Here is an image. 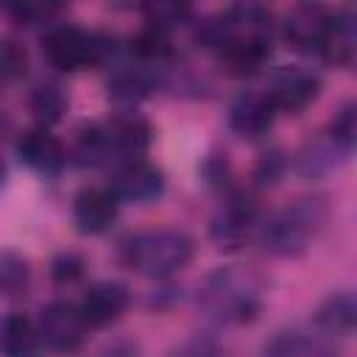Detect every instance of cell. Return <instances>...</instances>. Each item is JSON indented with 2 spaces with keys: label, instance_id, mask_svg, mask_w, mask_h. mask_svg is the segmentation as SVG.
<instances>
[{
  "label": "cell",
  "instance_id": "obj_4",
  "mask_svg": "<svg viewBox=\"0 0 357 357\" xmlns=\"http://www.w3.org/2000/svg\"><path fill=\"white\" fill-rule=\"evenodd\" d=\"M321 223H324V204L318 198H301L273 212L268 220L257 223L254 234L262 251L273 257H298L301 251H307Z\"/></svg>",
  "mask_w": 357,
  "mask_h": 357
},
{
  "label": "cell",
  "instance_id": "obj_29",
  "mask_svg": "<svg viewBox=\"0 0 357 357\" xmlns=\"http://www.w3.org/2000/svg\"><path fill=\"white\" fill-rule=\"evenodd\" d=\"M103 357H134V351L128 349V351H120V346H114V349H109Z\"/></svg>",
  "mask_w": 357,
  "mask_h": 357
},
{
  "label": "cell",
  "instance_id": "obj_11",
  "mask_svg": "<svg viewBox=\"0 0 357 357\" xmlns=\"http://www.w3.org/2000/svg\"><path fill=\"white\" fill-rule=\"evenodd\" d=\"M273 117H276V106L268 92H245L229 109V126L248 139L262 137L273 126Z\"/></svg>",
  "mask_w": 357,
  "mask_h": 357
},
{
  "label": "cell",
  "instance_id": "obj_24",
  "mask_svg": "<svg viewBox=\"0 0 357 357\" xmlns=\"http://www.w3.org/2000/svg\"><path fill=\"white\" fill-rule=\"evenodd\" d=\"M25 50L11 42V39H0V78H17L25 73Z\"/></svg>",
  "mask_w": 357,
  "mask_h": 357
},
{
  "label": "cell",
  "instance_id": "obj_22",
  "mask_svg": "<svg viewBox=\"0 0 357 357\" xmlns=\"http://www.w3.org/2000/svg\"><path fill=\"white\" fill-rule=\"evenodd\" d=\"M329 139H332L343 153H351V148H354V142H357V109H354V103H346V106L337 112V117H335L332 126H329Z\"/></svg>",
  "mask_w": 357,
  "mask_h": 357
},
{
  "label": "cell",
  "instance_id": "obj_15",
  "mask_svg": "<svg viewBox=\"0 0 357 357\" xmlns=\"http://www.w3.org/2000/svg\"><path fill=\"white\" fill-rule=\"evenodd\" d=\"M257 229V212L251 201L234 198L212 223V237L220 248H237Z\"/></svg>",
  "mask_w": 357,
  "mask_h": 357
},
{
  "label": "cell",
  "instance_id": "obj_18",
  "mask_svg": "<svg viewBox=\"0 0 357 357\" xmlns=\"http://www.w3.org/2000/svg\"><path fill=\"white\" fill-rule=\"evenodd\" d=\"M153 67L156 64H148L142 59L120 64L109 78V95L117 98V100H126V103H134V100L145 98L153 86Z\"/></svg>",
  "mask_w": 357,
  "mask_h": 357
},
{
  "label": "cell",
  "instance_id": "obj_12",
  "mask_svg": "<svg viewBox=\"0 0 357 357\" xmlns=\"http://www.w3.org/2000/svg\"><path fill=\"white\" fill-rule=\"evenodd\" d=\"M329 17L332 14H326L318 6H298L284 17L282 33L293 47L321 53V45H324V36L329 28Z\"/></svg>",
  "mask_w": 357,
  "mask_h": 357
},
{
  "label": "cell",
  "instance_id": "obj_14",
  "mask_svg": "<svg viewBox=\"0 0 357 357\" xmlns=\"http://www.w3.org/2000/svg\"><path fill=\"white\" fill-rule=\"evenodd\" d=\"M17 156L36 173H56L64 165V148L47 128H33L20 137Z\"/></svg>",
  "mask_w": 357,
  "mask_h": 357
},
{
  "label": "cell",
  "instance_id": "obj_1",
  "mask_svg": "<svg viewBox=\"0 0 357 357\" xmlns=\"http://www.w3.org/2000/svg\"><path fill=\"white\" fill-rule=\"evenodd\" d=\"M265 284L262 279L240 265L212 271L198 287V307L206 318L223 326L248 324L262 310Z\"/></svg>",
  "mask_w": 357,
  "mask_h": 357
},
{
  "label": "cell",
  "instance_id": "obj_7",
  "mask_svg": "<svg viewBox=\"0 0 357 357\" xmlns=\"http://www.w3.org/2000/svg\"><path fill=\"white\" fill-rule=\"evenodd\" d=\"M165 187L162 170L148 165L145 159H134V162H123L114 167L109 190L117 201H134V204H145L153 201Z\"/></svg>",
  "mask_w": 357,
  "mask_h": 357
},
{
  "label": "cell",
  "instance_id": "obj_9",
  "mask_svg": "<svg viewBox=\"0 0 357 357\" xmlns=\"http://www.w3.org/2000/svg\"><path fill=\"white\" fill-rule=\"evenodd\" d=\"M128 307V290L120 282H95L81 298V318L86 326H106L117 321Z\"/></svg>",
  "mask_w": 357,
  "mask_h": 357
},
{
  "label": "cell",
  "instance_id": "obj_21",
  "mask_svg": "<svg viewBox=\"0 0 357 357\" xmlns=\"http://www.w3.org/2000/svg\"><path fill=\"white\" fill-rule=\"evenodd\" d=\"M67 109V98L61 95V89L56 86H39L33 95H31V112L36 114V120L42 126H50L56 123Z\"/></svg>",
  "mask_w": 357,
  "mask_h": 357
},
{
  "label": "cell",
  "instance_id": "obj_16",
  "mask_svg": "<svg viewBox=\"0 0 357 357\" xmlns=\"http://www.w3.org/2000/svg\"><path fill=\"white\" fill-rule=\"evenodd\" d=\"M42 343L36 324L22 312H8L0 318V357H39Z\"/></svg>",
  "mask_w": 357,
  "mask_h": 357
},
{
  "label": "cell",
  "instance_id": "obj_5",
  "mask_svg": "<svg viewBox=\"0 0 357 357\" xmlns=\"http://www.w3.org/2000/svg\"><path fill=\"white\" fill-rule=\"evenodd\" d=\"M42 47H45V56L50 59V64L59 70H81V67L98 64L109 53V45L103 36L84 31L78 25L53 28L45 36Z\"/></svg>",
  "mask_w": 357,
  "mask_h": 357
},
{
  "label": "cell",
  "instance_id": "obj_27",
  "mask_svg": "<svg viewBox=\"0 0 357 357\" xmlns=\"http://www.w3.org/2000/svg\"><path fill=\"white\" fill-rule=\"evenodd\" d=\"M167 357H220V354H218L215 343H209V340H204V337H192V340L176 346Z\"/></svg>",
  "mask_w": 357,
  "mask_h": 357
},
{
  "label": "cell",
  "instance_id": "obj_26",
  "mask_svg": "<svg viewBox=\"0 0 357 357\" xmlns=\"http://www.w3.org/2000/svg\"><path fill=\"white\" fill-rule=\"evenodd\" d=\"M81 271H84V262H81L75 254H61V257H56V259H53V268H50V273H53L56 282H73V279L81 276Z\"/></svg>",
  "mask_w": 357,
  "mask_h": 357
},
{
  "label": "cell",
  "instance_id": "obj_10",
  "mask_svg": "<svg viewBox=\"0 0 357 357\" xmlns=\"http://www.w3.org/2000/svg\"><path fill=\"white\" fill-rule=\"evenodd\" d=\"M318 89H321V81L318 75H312L310 70H298V67H290L284 70L273 89L268 92L276 112H290V114H298L304 112L315 98H318Z\"/></svg>",
  "mask_w": 357,
  "mask_h": 357
},
{
  "label": "cell",
  "instance_id": "obj_20",
  "mask_svg": "<svg viewBox=\"0 0 357 357\" xmlns=\"http://www.w3.org/2000/svg\"><path fill=\"white\" fill-rule=\"evenodd\" d=\"M31 268L17 251H0V296H20L28 287Z\"/></svg>",
  "mask_w": 357,
  "mask_h": 357
},
{
  "label": "cell",
  "instance_id": "obj_17",
  "mask_svg": "<svg viewBox=\"0 0 357 357\" xmlns=\"http://www.w3.org/2000/svg\"><path fill=\"white\" fill-rule=\"evenodd\" d=\"M357 53V17L351 11H337L329 17V28L321 45V56L349 67Z\"/></svg>",
  "mask_w": 357,
  "mask_h": 357
},
{
  "label": "cell",
  "instance_id": "obj_30",
  "mask_svg": "<svg viewBox=\"0 0 357 357\" xmlns=\"http://www.w3.org/2000/svg\"><path fill=\"white\" fill-rule=\"evenodd\" d=\"M3 176H6V170H3V162H0V184H3Z\"/></svg>",
  "mask_w": 357,
  "mask_h": 357
},
{
  "label": "cell",
  "instance_id": "obj_23",
  "mask_svg": "<svg viewBox=\"0 0 357 357\" xmlns=\"http://www.w3.org/2000/svg\"><path fill=\"white\" fill-rule=\"evenodd\" d=\"M145 14H148L151 28L167 31L173 25H181L190 17V6H181V3H153V6L145 8Z\"/></svg>",
  "mask_w": 357,
  "mask_h": 357
},
{
  "label": "cell",
  "instance_id": "obj_19",
  "mask_svg": "<svg viewBox=\"0 0 357 357\" xmlns=\"http://www.w3.org/2000/svg\"><path fill=\"white\" fill-rule=\"evenodd\" d=\"M265 357H326L321 337L301 329H282L265 343Z\"/></svg>",
  "mask_w": 357,
  "mask_h": 357
},
{
  "label": "cell",
  "instance_id": "obj_6",
  "mask_svg": "<svg viewBox=\"0 0 357 357\" xmlns=\"http://www.w3.org/2000/svg\"><path fill=\"white\" fill-rule=\"evenodd\" d=\"M84 329L86 324L81 312L67 301L47 304L36 321V335H39L42 349L56 351V354H73L84 343Z\"/></svg>",
  "mask_w": 357,
  "mask_h": 357
},
{
  "label": "cell",
  "instance_id": "obj_2",
  "mask_svg": "<svg viewBox=\"0 0 357 357\" xmlns=\"http://www.w3.org/2000/svg\"><path fill=\"white\" fill-rule=\"evenodd\" d=\"M195 254V243L187 231L181 229H148V231H137L131 237L123 240L120 245V259L142 273V276H153V279H165L176 271H181Z\"/></svg>",
  "mask_w": 357,
  "mask_h": 357
},
{
  "label": "cell",
  "instance_id": "obj_13",
  "mask_svg": "<svg viewBox=\"0 0 357 357\" xmlns=\"http://www.w3.org/2000/svg\"><path fill=\"white\" fill-rule=\"evenodd\" d=\"M312 324H315V329L324 337H349L354 332V324H357V301H354V293L340 290V293L326 296L318 304V310L312 315Z\"/></svg>",
  "mask_w": 357,
  "mask_h": 357
},
{
  "label": "cell",
  "instance_id": "obj_28",
  "mask_svg": "<svg viewBox=\"0 0 357 357\" xmlns=\"http://www.w3.org/2000/svg\"><path fill=\"white\" fill-rule=\"evenodd\" d=\"M282 167H284V159H282L279 153H271V156L262 159V165H259V178H262V181H276V176L282 173Z\"/></svg>",
  "mask_w": 357,
  "mask_h": 357
},
{
  "label": "cell",
  "instance_id": "obj_8",
  "mask_svg": "<svg viewBox=\"0 0 357 357\" xmlns=\"http://www.w3.org/2000/svg\"><path fill=\"white\" fill-rule=\"evenodd\" d=\"M117 206L120 201L112 195L109 187H89L75 195L73 220L84 234H103L117 220Z\"/></svg>",
  "mask_w": 357,
  "mask_h": 357
},
{
  "label": "cell",
  "instance_id": "obj_25",
  "mask_svg": "<svg viewBox=\"0 0 357 357\" xmlns=\"http://www.w3.org/2000/svg\"><path fill=\"white\" fill-rule=\"evenodd\" d=\"M14 20H20L22 25H36V22H47L50 17L59 14V6H45V3H22V6H11Z\"/></svg>",
  "mask_w": 357,
  "mask_h": 357
},
{
  "label": "cell",
  "instance_id": "obj_3",
  "mask_svg": "<svg viewBox=\"0 0 357 357\" xmlns=\"http://www.w3.org/2000/svg\"><path fill=\"white\" fill-rule=\"evenodd\" d=\"M151 128L139 114H117L103 126H89L78 137V156L84 165L134 162L145 153Z\"/></svg>",
  "mask_w": 357,
  "mask_h": 357
}]
</instances>
